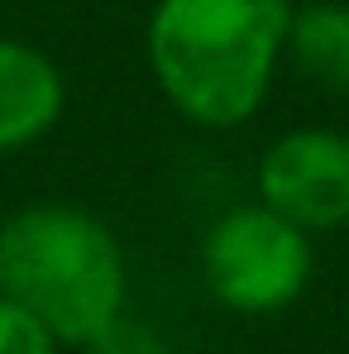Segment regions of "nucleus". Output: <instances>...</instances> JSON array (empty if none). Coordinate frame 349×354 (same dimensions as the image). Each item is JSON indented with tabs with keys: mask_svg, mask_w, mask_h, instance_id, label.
<instances>
[{
	"mask_svg": "<svg viewBox=\"0 0 349 354\" xmlns=\"http://www.w3.org/2000/svg\"><path fill=\"white\" fill-rule=\"evenodd\" d=\"M287 19V0H158L149 62L163 96L211 129L249 120L273 82Z\"/></svg>",
	"mask_w": 349,
	"mask_h": 354,
	"instance_id": "obj_1",
	"label": "nucleus"
},
{
	"mask_svg": "<svg viewBox=\"0 0 349 354\" xmlns=\"http://www.w3.org/2000/svg\"><path fill=\"white\" fill-rule=\"evenodd\" d=\"M0 354H58V340L24 306L0 297Z\"/></svg>",
	"mask_w": 349,
	"mask_h": 354,
	"instance_id": "obj_7",
	"label": "nucleus"
},
{
	"mask_svg": "<svg viewBox=\"0 0 349 354\" xmlns=\"http://www.w3.org/2000/svg\"><path fill=\"white\" fill-rule=\"evenodd\" d=\"M0 297L58 345H91L124 316V254L96 216L29 206L0 225Z\"/></svg>",
	"mask_w": 349,
	"mask_h": 354,
	"instance_id": "obj_2",
	"label": "nucleus"
},
{
	"mask_svg": "<svg viewBox=\"0 0 349 354\" xmlns=\"http://www.w3.org/2000/svg\"><path fill=\"white\" fill-rule=\"evenodd\" d=\"M258 206L301 235L349 221V139L335 129H292L258 158Z\"/></svg>",
	"mask_w": 349,
	"mask_h": 354,
	"instance_id": "obj_4",
	"label": "nucleus"
},
{
	"mask_svg": "<svg viewBox=\"0 0 349 354\" xmlns=\"http://www.w3.org/2000/svg\"><path fill=\"white\" fill-rule=\"evenodd\" d=\"M287 48L301 77L326 91H349V5L321 0L287 19Z\"/></svg>",
	"mask_w": 349,
	"mask_h": 354,
	"instance_id": "obj_6",
	"label": "nucleus"
},
{
	"mask_svg": "<svg viewBox=\"0 0 349 354\" xmlns=\"http://www.w3.org/2000/svg\"><path fill=\"white\" fill-rule=\"evenodd\" d=\"M201 268L206 288L230 311H283L311 278V235H301L268 206H239L211 225Z\"/></svg>",
	"mask_w": 349,
	"mask_h": 354,
	"instance_id": "obj_3",
	"label": "nucleus"
},
{
	"mask_svg": "<svg viewBox=\"0 0 349 354\" xmlns=\"http://www.w3.org/2000/svg\"><path fill=\"white\" fill-rule=\"evenodd\" d=\"M86 350L91 354H168V345H163L149 326H134V321L120 316L115 326H106Z\"/></svg>",
	"mask_w": 349,
	"mask_h": 354,
	"instance_id": "obj_8",
	"label": "nucleus"
},
{
	"mask_svg": "<svg viewBox=\"0 0 349 354\" xmlns=\"http://www.w3.org/2000/svg\"><path fill=\"white\" fill-rule=\"evenodd\" d=\"M62 115V72L29 44L0 39V153L34 144Z\"/></svg>",
	"mask_w": 349,
	"mask_h": 354,
	"instance_id": "obj_5",
	"label": "nucleus"
}]
</instances>
